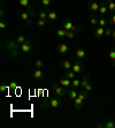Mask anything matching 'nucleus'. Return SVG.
Wrapping results in <instances>:
<instances>
[{
	"label": "nucleus",
	"mask_w": 115,
	"mask_h": 128,
	"mask_svg": "<svg viewBox=\"0 0 115 128\" xmlns=\"http://www.w3.org/2000/svg\"><path fill=\"white\" fill-rule=\"evenodd\" d=\"M71 69H73L76 74H81V73L84 70V65H83V62L81 61V59H77L76 61H75V64L73 65Z\"/></svg>",
	"instance_id": "f03ea898"
},
{
	"label": "nucleus",
	"mask_w": 115,
	"mask_h": 128,
	"mask_svg": "<svg viewBox=\"0 0 115 128\" xmlns=\"http://www.w3.org/2000/svg\"><path fill=\"white\" fill-rule=\"evenodd\" d=\"M38 18H43V20H46V18H47V13L45 12V10H41V12L38 13Z\"/></svg>",
	"instance_id": "a878e982"
},
{
	"label": "nucleus",
	"mask_w": 115,
	"mask_h": 128,
	"mask_svg": "<svg viewBox=\"0 0 115 128\" xmlns=\"http://www.w3.org/2000/svg\"><path fill=\"white\" fill-rule=\"evenodd\" d=\"M20 1V5L22 7H25L27 8L28 6H29V0H18Z\"/></svg>",
	"instance_id": "7c9ffc66"
},
{
	"label": "nucleus",
	"mask_w": 115,
	"mask_h": 128,
	"mask_svg": "<svg viewBox=\"0 0 115 128\" xmlns=\"http://www.w3.org/2000/svg\"><path fill=\"white\" fill-rule=\"evenodd\" d=\"M15 40H16V42L18 43V44H23V43H25L28 40L27 39V37H25V36H23V35H20V36H17V37H16V39H15Z\"/></svg>",
	"instance_id": "6ab92c4d"
},
{
	"label": "nucleus",
	"mask_w": 115,
	"mask_h": 128,
	"mask_svg": "<svg viewBox=\"0 0 115 128\" xmlns=\"http://www.w3.org/2000/svg\"><path fill=\"white\" fill-rule=\"evenodd\" d=\"M56 18H58V15H56V13L54 10H51V12L47 13V18L51 20V21H55Z\"/></svg>",
	"instance_id": "a211bd4d"
},
{
	"label": "nucleus",
	"mask_w": 115,
	"mask_h": 128,
	"mask_svg": "<svg viewBox=\"0 0 115 128\" xmlns=\"http://www.w3.org/2000/svg\"><path fill=\"white\" fill-rule=\"evenodd\" d=\"M9 56L12 58H17L20 56V52H18V48H14V50L9 51Z\"/></svg>",
	"instance_id": "aec40b11"
},
{
	"label": "nucleus",
	"mask_w": 115,
	"mask_h": 128,
	"mask_svg": "<svg viewBox=\"0 0 115 128\" xmlns=\"http://www.w3.org/2000/svg\"><path fill=\"white\" fill-rule=\"evenodd\" d=\"M9 88H10V89H16V88H17V84L15 83V82H10V83H9Z\"/></svg>",
	"instance_id": "c9c22d12"
},
{
	"label": "nucleus",
	"mask_w": 115,
	"mask_h": 128,
	"mask_svg": "<svg viewBox=\"0 0 115 128\" xmlns=\"http://www.w3.org/2000/svg\"><path fill=\"white\" fill-rule=\"evenodd\" d=\"M21 18H22L23 21H28V20H29V13L28 12L21 13Z\"/></svg>",
	"instance_id": "cd10ccee"
},
{
	"label": "nucleus",
	"mask_w": 115,
	"mask_h": 128,
	"mask_svg": "<svg viewBox=\"0 0 115 128\" xmlns=\"http://www.w3.org/2000/svg\"><path fill=\"white\" fill-rule=\"evenodd\" d=\"M112 38H114V39H115V30L113 31V34H112Z\"/></svg>",
	"instance_id": "58836bf2"
},
{
	"label": "nucleus",
	"mask_w": 115,
	"mask_h": 128,
	"mask_svg": "<svg viewBox=\"0 0 115 128\" xmlns=\"http://www.w3.org/2000/svg\"><path fill=\"white\" fill-rule=\"evenodd\" d=\"M89 82H90V78H89V75H85V76L81 80V88H83V89H84V86H85Z\"/></svg>",
	"instance_id": "f3484780"
},
{
	"label": "nucleus",
	"mask_w": 115,
	"mask_h": 128,
	"mask_svg": "<svg viewBox=\"0 0 115 128\" xmlns=\"http://www.w3.org/2000/svg\"><path fill=\"white\" fill-rule=\"evenodd\" d=\"M92 89H93V86H92V83H90V82H89V83L84 86V90H85V91H88V92H90Z\"/></svg>",
	"instance_id": "2f4dec72"
},
{
	"label": "nucleus",
	"mask_w": 115,
	"mask_h": 128,
	"mask_svg": "<svg viewBox=\"0 0 115 128\" xmlns=\"http://www.w3.org/2000/svg\"><path fill=\"white\" fill-rule=\"evenodd\" d=\"M66 37H67V38H69V39L74 38V37H75V31H71V30L67 31V32H66Z\"/></svg>",
	"instance_id": "c85d7f7f"
},
{
	"label": "nucleus",
	"mask_w": 115,
	"mask_h": 128,
	"mask_svg": "<svg viewBox=\"0 0 115 128\" xmlns=\"http://www.w3.org/2000/svg\"><path fill=\"white\" fill-rule=\"evenodd\" d=\"M6 27H7V23L5 21H1V22H0V28H1V29H5Z\"/></svg>",
	"instance_id": "4c0bfd02"
},
{
	"label": "nucleus",
	"mask_w": 115,
	"mask_h": 128,
	"mask_svg": "<svg viewBox=\"0 0 115 128\" xmlns=\"http://www.w3.org/2000/svg\"><path fill=\"white\" fill-rule=\"evenodd\" d=\"M105 28H103V27H99V28H96V30H95V36L97 37V38H101L104 35H105Z\"/></svg>",
	"instance_id": "6e6552de"
},
{
	"label": "nucleus",
	"mask_w": 115,
	"mask_h": 128,
	"mask_svg": "<svg viewBox=\"0 0 115 128\" xmlns=\"http://www.w3.org/2000/svg\"><path fill=\"white\" fill-rule=\"evenodd\" d=\"M105 128H115V121L114 120H108V121L104 125Z\"/></svg>",
	"instance_id": "412c9836"
},
{
	"label": "nucleus",
	"mask_w": 115,
	"mask_h": 128,
	"mask_svg": "<svg viewBox=\"0 0 115 128\" xmlns=\"http://www.w3.org/2000/svg\"><path fill=\"white\" fill-rule=\"evenodd\" d=\"M107 21H108V24H111V26H114V24H115V14L111 15Z\"/></svg>",
	"instance_id": "bb28decb"
},
{
	"label": "nucleus",
	"mask_w": 115,
	"mask_h": 128,
	"mask_svg": "<svg viewBox=\"0 0 115 128\" xmlns=\"http://www.w3.org/2000/svg\"><path fill=\"white\" fill-rule=\"evenodd\" d=\"M112 65H113V67H115V60H112Z\"/></svg>",
	"instance_id": "ea45409f"
},
{
	"label": "nucleus",
	"mask_w": 115,
	"mask_h": 128,
	"mask_svg": "<svg viewBox=\"0 0 115 128\" xmlns=\"http://www.w3.org/2000/svg\"><path fill=\"white\" fill-rule=\"evenodd\" d=\"M71 86H74V88H78V86H81V80H78V78H75L74 80L71 81Z\"/></svg>",
	"instance_id": "5701e85b"
},
{
	"label": "nucleus",
	"mask_w": 115,
	"mask_h": 128,
	"mask_svg": "<svg viewBox=\"0 0 115 128\" xmlns=\"http://www.w3.org/2000/svg\"><path fill=\"white\" fill-rule=\"evenodd\" d=\"M58 52L61 54H66L68 52V45L65 44V43H62V44H60L59 46H58Z\"/></svg>",
	"instance_id": "1a4fd4ad"
},
{
	"label": "nucleus",
	"mask_w": 115,
	"mask_h": 128,
	"mask_svg": "<svg viewBox=\"0 0 115 128\" xmlns=\"http://www.w3.org/2000/svg\"><path fill=\"white\" fill-rule=\"evenodd\" d=\"M47 24V21L46 20H43V18H38V21H37V26L38 27H44Z\"/></svg>",
	"instance_id": "393cba45"
},
{
	"label": "nucleus",
	"mask_w": 115,
	"mask_h": 128,
	"mask_svg": "<svg viewBox=\"0 0 115 128\" xmlns=\"http://www.w3.org/2000/svg\"><path fill=\"white\" fill-rule=\"evenodd\" d=\"M107 12H108V7H107V4L105 2V1H103V2L100 4V7H99V14H100L101 16H104L105 14H107Z\"/></svg>",
	"instance_id": "423d86ee"
},
{
	"label": "nucleus",
	"mask_w": 115,
	"mask_h": 128,
	"mask_svg": "<svg viewBox=\"0 0 115 128\" xmlns=\"http://www.w3.org/2000/svg\"><path fill=\"white\" fill-rule=\"evenodd\" d=\"M104 1H105V2H106V4H108V2H111L112 0H104Z\"/></svg>",
	"instance_id": "a19ab883"
},
{
	"label": "nucleus",
	"mask_w": 115,
	"mask_h": 128,
	"mask_svg": "<svg viewBox=\"0 0 115 128\" xmlns=\"http://www.w3.org/2000/svg\"><path fill=\"white\" fill-rule=\"evenodd\" d=\"M99 20H100V18H98L97 16L93 15V14H90V16H89V21H90L91 24H93V26H96V24L99 23Z\"/></svg>",
	"instance_id": "f8f14e48"
},
{
	"label": "nucleus",
	"mask_w": 115,
	"mask_h": 128,
	"mask_svg": "<svg viewBox=\"0 0 115 128\" xmlns=\"http://www.w3.org/2000/svg\"><path fill=\"white\" fill-rule=\"evenodd\" d=\"M112 34H113V30L111 29V28H108V29L105 31V35H106L107 37H112Z\"/></svg>",
	"instance_id": "72a5a7b5"
},
{
	"label": "nucleus",
	"mask_w": 115,
	"mask_h": 128,
	"mask_svg": "<svg viewBox=\"0 0 115 128\" xmlns=\"http://www.w3.org/2000/svg\"><path fill=\"white\" fill-rule=\"evenodd\" d=\"M41 4H43L44 6H48L51 4V0H41Z\"/></svg>",
	"instance_id": "e433bc0d"
},
{
	"label": "nucleus",
	"mask_w": 115,
	"mask_h": 128,
	"mask_svg": "<svg viewBox=\"0 0 115 128\" xmlns=\"http://www.w3.org/2000/svg\"><path fill=\"white\" fill-rule=\"evenodd\" d=\"M107 7H108V10L112 13V14H115V1L114 0H112L111 2L107 4Z\"/></svg>",
	"instance_id": "dca6fc26"
},
{
	"label": "nucleus",
	"mask_w": 115,
	"mask_h": 128,
	"mask_svg": "<svg viewBox=\"0 0 115 128\" xmlns=\"http://www.w3.org/2000/svg\"><path fill=\"white\" fill-rule=\"evenodd\" d=\"M8 88H9V86H5V84H1V86H0V91H1V92H5V91H6Z\"/></svg>",
	"instance_id": "f704fd0d"
},
{
	"label": "nucleus",
	"mask_w": 115,
	"mask_h": 128,
	"mask_svg": "<svg viewBox=\"0 0 115 128\" xmlns=\"http://www.w3.org/2000/svg\"><path fill=\"white\" fill-rule=\"evenodd\" d=\"M59 83L61 84L62 86H69L71 84V80H69V78H63L60 80Z\"/></svg>",
	"instance_id": "4468645a"
},
{
	"label": "nucleus",
	"mask_w": 115,
	"mask_h": 128,
	"mask_svg": "<svg viewBox=\"0 0 115 128\" xmlns=\"http://www.w3.org/2000/svg\"><path fill=\"white\" fill-rule=\"evenodd\" d=\"M66 32H67V30L61 28V29L56 30V36H58V37H66Z\"/></svg>",
	"instance_id": "4be33fe9"
},
{
	"label": "nucleus",
	"mask_w": 115,
	"mask_h": 128,
	"mask_svg": "<svg viewBox=\"0 0 115 128\" xmlns=\"http://www.w3.org/2000/svg\"><path fill=\"white\" fill-rule=\"evenodd\" d=\"M65 76H66L67 78H69V80L73 81L75 78H76V73H75L73 69H69V70H67V72L65 73Z\"/></svg>",
	"instance_id": "9d476101"
},
{
	"label": "nucleus",
	"mask_w": 115,
	"mask_h": 128,
	"mask_svg": "<svg viewBox=\"0 0 115 128\" xmlns=\"http://www.w3.org/2000/svg\"><path fill=\"white\" fill-rule=\"evenodd\" d=\"M107 24H108V21H107L106 18H100L99 20V27L105 28V27H107Z\"/></svg>",
	"instance_id": "b1692460"
},
{
	"label": "nucleus",
	"mask_w": 115,
	"mask_h": 128,
	"mask_svg": "<svg viewBox=\"0 0 115 128\" xmlns=\"http://www.w3.org/2000/svg\"><path fill=\"white\" fill-rule=\"evenodd\" d=\"M50 104H51V107H52V108H56V107H59L60 104H61V100H60L59 96H56V97H54V98L51 99Z\"/></svg>",
	"instance_id": "39448f33"
},
{
	"label": "nucleus",
	"mask_w": 115,
	"mask_h": 128,
	"mask_svg": "<svg viewBox=\"0 0 115 128\" xmlns=\"http://www.w3.org/2000/svg\"><path fill=\"white\" fill-rule=\"evenodd\" d=\"M51 88L53 89V91H54V94H55L56 96H59V97H63V96H66L67 95V91H66V86H62L61 84L60 86H58V84H55L53 82V84L51 86Z\"/></svg>",
	"instance_id": "f257e3e1"
},
{
	"label": "nucleus",
	"mask_w": 115,
	"mask_h": 128,
	"mask_svg": "<svg viewBox=\"0 0 115 128\" xmlns=\"http://www.w3.org/2000/svg\"><path fill=\"white\" fill-rule=\"evenodd\" d=\"M20 50L22 51V52H25V53L30 52V51H31V43H30L29 40H27L25 43L21 44L20 45Z\"/></svg>",
	"instance_id": "20e7f679"
},
{
	"label": "nucleus",
	"mask_w": 115,
	"mask_h": 128,
	"mask_svg": "<svg viewBox=\"0 0 115 128\" xmlns=\"http://www.w3.org/2000/svg\"><path fill=\"white\" fill-rule=\"evenodd\" d=\"M33 78H35L36 80H40V78H43V72L40 70V68L36 69V70L33 72Z\"/></svg>",
	"instance_id": "2eb2a0df"
},
{
	"label": "nucleus",
	"mask_w": 115,
	"mask_h": 128,
	"mask_svg": "<svg viewBox=\"0 0 115 128\" xmlns=\"http://www.w3.org/2000/svg\"><path fill=\"white\" fill-rule=\"evenodd\" d=\"M75 56H76V58L77 59H84L85 58V56H86V53H85V51H84V48H77L76 50V52H75Z\"/></svg>",
	"instance_id": "0eeeda50"
},
{
	"label": "nucleus",
	"mask_w": 115,
	"mask_h": 128,
	"mask_svg": "<svg viewBox=\"0 0 115 128\" xmlns=\"http://www.w3.org/2000/svg\"><path fill=\"white\" fill-rule=\"evenodd\" d=\"M60 66H61L62 68L67 69V70H69V69H71V67H73V65H71L70 61H68V60H63V61H61V64H60Z\"/></svg>",
	"instance_id": "9b49d317"
},
{
	"label": "nucleus",
	"mask_w": 115,
	"mask_h": 128,
	"mask_svg": "<svg viewBox=\"0 0 115 128\" xmlns=\"http://www.w3.org/2000/svg\"><path fill=\"white\" fill-rule=\"evenodd\" d=\"M43 65H44V64H43V61H41V60H37V61H36V64H35V66L37 67V68H41V67H43Z\"/></svg>",
	"instance_id": "473e14b6"
},
{
	"label": "nucleus",
	"mask_w": 115,
	"mask_h": 128,
	"mask_svg": "<svg viewBox=\"0 0 115 128\" xmlns=\"http://www.w3.org/2000/svg\"><path fill=\"white\" fill-rule=\"evenodd\" d=\"M68 97L70 99H73V100H75V99L77 98V96H78V92H77L76 90H70V91H68L67 92Z\"/></svg>",
	"instance_id": "ddd939ff"
},
{
	"label": "nucleus",
	"mask_w": 115,
	"mask_h": 128,
	"mask_svg": "<svg viewBox=\"0 0 115 128\" xmlns=\"http://www.w3.org/2000/svg\"><path fill=\"white\" fill-rule=\"evenodd\" d=\"M99 7H100V4H98L97 1H90L88 4V8L91 10V12H98L99 10Z\"/></svg>",
	"instance_id": "7ed1b4c3"
},
{
	"label": "nucleus",
	"mask_w": 115,
	"mask_h": 128,
	"mask_svg": "<svg viewBox=\"0 0 115 128\" xmlns=\"http://www.w3.org/2000/svg\"><path fill=\"white\" fill-rule=\"evenodd\" d=\"M108 57H109L111 60H115V48H112V50L109 51Z\"/></svg>",
	"instance_id": "c756f323"
}]
</instances>
